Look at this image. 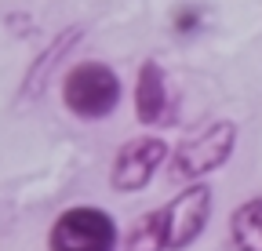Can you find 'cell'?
Wrapping results in <instances>:
<instances>
[{
    "instance_id": "1",
    "label": "cell",
    "mask_w": 262,
    "mask_h": 251,
    "mask_svg": "<svg viewBox=\"0 0 262 251\" xmlns=\"http://www.w3.org/2000/svg\"><path fill=\"white\" fill-rule=\"evenodd\" d=\"M211 190L204 182L186 186L182 193H175L168 204H160L157 211L142 215L127 233V251H186L193 240H201L211 218Z\"/></svg>"
},
{
    "instance_id": "4",
    "label": "cell",
    "mask_w": 262,
    "mask_h": 251,
    "mask_svg": "<svg viewBox=\"0 0 262 251\" xmlns=\"http://www.w3.org/2000/svg\"><path fill=\"white\" fill-rule=\"evenodd\" d=\"M117 222L98 204H73L58 211L48 230V251H117Z\"/></svg>"
},
{
    "instance_id": "6",
    "label": "cell",
    "mask_w": 262,
    "mask_h": 251,
    "mask_svg": "<svg viewBox=\"0 0 262 251\" xmlns=\"http://www.w3.org/2000/svg\"><path fill=\"white\" fill-rule=\"evenodd\" d=\"M135 120L142 128H168L179 120L175 95L168 87V73L157 58H146L135 77Z\"/></svg>"
},
{
    "instance_id": "7",
    "label": "cell",
    "mask_w": 262,
    "mask_h": 251,
    "mask_svg": "<svg viewBox=\"0 0 262 251\" xmlns=\"http://www.w3.org/2000/svg\"><path fill=\"white\" fill-rule=\"evenodd\" d=\"M229 247L262 251V197H248L229 215Z\"/></svg>"
},
{
    "instance_id": "8",
    "label": "cell",
    "mask_w": 262,
    "mask_h": 251,
    "mask_svg": "<svg viewBox=\"0 0 262 251\" xmlns=\"http://www.w3.org/2000/svg\"><path fill=\"white\" fill-rule=\"evenodd\" d=\"M84 37V29L80 26H70V29H62V33H58V40L37 58V62H33V66H29V73H26V84H22V91H26V95H33V99H37L40 95V91H44V80H48V70L55 66V62L66 55V51H70L77 40Z\"/></svg>"
},
{
    "instance_id": "2",
    "label": "cell",
    "mask_w": 262,
    "mask_h": 251,
    "mask_svg": "<svg viewBox=\"0 0 262 251\" xmlns=\"http://www.w3.org/2000/svg\"><path fill=\"white\" fill-rule=\"evenodd\" d=\"M237 149V124L233 120H215L208 124L204 131H196V135H186L171 156H168V175L175 182H201L208 178L211 171L226 168V161L233 156Z\"/></svg>"
},
{
    "instance_id": "9",
    "label": "cell",
    "mask_w": 262,
    "mask_h": 251,
    "mask_svg": "<svg viewBox=\"0 0 262 251\" xmlns=\"http://www.w3.org/2000/svg\"><path fill=\"white\" fill-rule=\"evenodd\" d=\"M201 26H204V11L201 8H179L171 15L175 37H193V33H201Z\"/></svg>"
},
{
    "instance_id": "5",
    "label": "cell",
    "mask_w": 262,
    "mask_h": 251,
    "mask_svg": "<svg viewBox=\"0 0 262 251\" xmlns=\"http://www.w3.org/2000/svg\"><path fill=\"white\" fill-rule=\"evenodd\" d=\"M168 142L160 135H135L127 139L113 153V168H110V186L117 193H139L157 178V171L168 164Z\"/></svg>"
},
{
    "instance_id": "3",
    "label": "cell",
    "mask_w": 262,
    "mask_h": 251,
    "mask_svg": "<svg viewBox=\"0 0 262 251\" xmlns=\"http://www.w3.org/2000/svg\"><path fill=\"white\" fill-rule=\"evenodd\" d=\"M124 84L106 62H80L62 77V106L77 120H106L117 113Z\"/></svg>"
}]
</instances>
